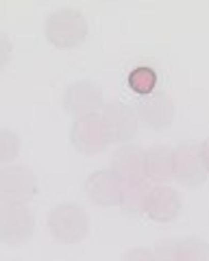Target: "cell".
Here are the masks:
<instances>
[{
    "label": "cell",
    "instance_id": "1",
    "mask_svg": "<svg viewBox=\"0 0 209 261\" xmlns=\"http://www.w3.org/2000/svg\"><path fill=\"white\" fill-rule=\"evenodd\" d=\"M44 29H46V39L55 48H61V50L81 46L87 39V33H90L85 15L76 9H70V7L53 11L46 18Z\"/></svg>",
    "mask_w": 209,
    "mask_h": 261
},
{
    "label": "cell",
    "instance_id": "2",
    "mask_svg": "<svg viewBox=\"0 0 209 261\" xmlns=\"http://www.w3.org/2000/svg\"><path fill=\"white\" fill-rule=\"evenodd\" d=\"M48 231L55 240L63 244H79L90 233V218L87 211L79 205L61 202L48 214Z\"/></svg>",
    "mask_w": 209,
    "mask_h": 261
},
{
    "label": "cell",
    "instance_id": "3",
    "mask_svg": "<svg viewBox=\"0 0 209 261\" xmlns=\"http://www.w3.org/2000/svg\"><path fill=\"white\" fill-rule=\"evenodd\" d=\"M37 194V176L27 166L0 168V205H27Z\"/></svg>",
    "mask_w": 209,
    "mask_h": 261
},
{
    "label": "cell",
    "instance_id": "4",
    "mask_svg": "<svg viewBox=\"0 0 209 261\" xmlns=\"http://www.w3.org/2000/svg\"><path fill=\"white\" fill-rule=\"evenodd\" d=\"M104 107V94L98 83L90 79L74 81L66 87L63 92V109H66L72 118H92L100 113Z\"/></svg>",
    "mask_w": 209,
    "mask_h": 261
},
{
    "label": "cell",
    "instance_id": "5",
    "mask_svg": "<svg viewBox=\"0 0 209 261\" xmlns=\"http://www.w3.org/2000/svg\"><path fill=\"white\" fill-rule=\"evenodd\" d=\"M35 233V218L27 205H0V242L22 246Z\"/></svg>",
    "mask_w": 209,
    "mask_h": 261
},
{
    "label": "cell",
    "instance_id": "6",
    "mask_svg": "<svg viewBox=\"0 0 209 261\" xmlns=\"http://www.w3.org/2000/svg\"><path fill=\"white\" fill-rule=\"evenodd\" d=\"M181 207H183L181 194L176 192L174 187L155 185L146 192V196H144L142 214L146 218H150L152 222L168 224V222H174V220L179 218Z\"/></svg>",
    "mask_w": 209,
    "mask_h": 261
},
{
    "label": "cell",
    "instance_id": "7",
    "mask_svg": "<svg viewBox=\"0 0 209 261\" xmlns=\"http://www.w3.org/2000/svg\"><path fill=\"white\" fill-rule=\"evenodd\" d=\"M100 120H102L109 144H124L128 140H133L135 133H138V124H140L138 116H135V109L124 102L104 105L100 111Z\"/></svg>",
    "mask_w": 209,
    "mask_h": 261
},
{
    "label": "cell",
    "instance_id": "8",
    "mask_svg": "<svg viewBox=\"0 0 209 261\" xmlns=\"http://www.w3.org/2000/svg\"><path fill=\"white\" fill-rule=\"evenodd\" d=\"M85 192L87 198L98 207H122L126 185L111 170H96L87 176Z\"/></svg>",
    "mask_w": 209,
    "mask_h": 261
},
{
    "label": "cell",
    "instance_id": "9",
    "mask_svg": "<svg viewBox=\"0 0 209 261\" xmlns=\"http://www.w3.org/2000/svg\"><path fill=\"white\" fill-rule=\"evenodd\" d=\"M207 168L200 157V148L194 142H183L174 148V181L183 187H200L207 181Z\"/></svg>",
    "mask_w": 209,
    "mask_h": 261
},
{
    "label": "cell",
    "instance_id": "10",
    "mask_svg": "<svg viewBox=\"0 0 209 261\" xmlns=\"http://www.w3.org/2000/svg\"><path fill=\"white\" fill-rule=\"evenodd\" d=\"M135 116L152 130H164L174 122L176 107L174 100L166 92H152L150 96L138 98Z\"/></svg>",
    "mask_w": 209,
    "mask_h": 261
},
{
    "label": "cell",
    "instance_id": "11",
    "mask_svg": "<svg viewBox=\"0 0 209 261\" xmlns=\"http://www.w3.org/2000/svg\"><path fill=\"white\" fill-rule=\"evenodd\" d=\"M111 172L122 178L126 187L148 185L146 181V157L140 146H122L111 157Z\"/></svg>",
    "mask_w": 209,
    "mask_h": 261
},
{
    "label": "cell",
    "instance_id": "12",
    "mask_svg": "<svg viewBox=\"0 0 209 261\" xmlns=\"http://www.w3.org/2000/svg\"><path fill=\"white\" fill-rule=\"evenodd\" d=\"M70 142L79 152H83V154L102 152L104 146L109 144V140H107V133H104L100 116L74 120V124H72V128H70Z\"/></svg>",
    "mask_w": 209,
    "mask_h": 261
},
{
    "label": "cell",
    "instance_id": "13",
    "mask_svg": "<svg viewBox=\"0 0 209 261\" xmlns=\"http://www.w3.org/2000/svg\"><path fill=\"white\" fill-rule=\"evenodd\" d=\"M146 157V181L164 185L170 183L174 178V150L168 146H150L148 150H144Z\"/></svg>",
    "mask_w": 209,
    "mask_h": 261
},
{
    "label": "cell",
    "instance_id": "14",
    "mask_svg": "<svg viewBox=\"0 0 209 261\" xmlns=\"http://www.w3.org/2000/svg\"><path fill=\"white\" fill-rule=\"evenodd\" d=\"M157 72L150 68V65H140V68H133L126 76V83L131 87L133 94H138L140 98L150 96L157 89Z\"/></svg>",
    "mask_w": 209,
    "mask_h": 261
},
{
    "label": "cell",
    "instance_id": "15",
    "mask_svg": "<svg viewBox=\"0 0 209 261\" xmlns=\"http://www.w3.org/2000/svg\"><path fill=\"white\" fill-rule=\"evenodd\" d=\"M179 261H209V242L200 238H183L176 242Z\"/></svg>",
    "mask_w": 209,
    "mask_h": 261
},
{
    "label": "cell",
    "instance_id": "16",
    "mask_svg": "<svg viewBox=\"0 0 209 261\" xmlns=\"http://www.w3.org/2000/svg\"><path fill=\"white\" fill-rule=\"evenodd\" d=\"M22 150V140L15 130L0 128V163H11Z\"/></svg>",
    "mask_w": 209,
    "mask_h": 261
},
{
    "label": "cell",
    "instance_id": "17",
    "mask_svg": "<svg viewBox=\"0 0 209 261\" xmlns=\"http://www.w3.org/2000/svg\"><path fill=\"white\" fill-rule=\"evenodd\" d=\"M152 259L155 261H179V248L174 240H162L152 248Z\"/></svg>",
    "mask_w": 209,
    "mask_h": 261
},
{
    "label": "cell",
    "instance_id": "18",
    "mask_svg": "<svg viewBox=\"0 0 209 261\" xmlns=\"http://www.w3.org/2000/svg\"><path fill=\"white\" fill-rule=\"evenodd\" d=\"M11 55H13V46H11V39L5 31H0V72H3L7 65L11 61Z\"/></svg>",
    "mask_w": 209,
    "mask_h": 261
},
{
    "label": "cell",
    "instance_id": "19",
    "mask_svg": "<svg viewBox=\"0 0 209 261\" xmlns=\"http://www.w3.org/2000/svg\"><path fill=\"white\" fill-rule=\"evenodd\" d=\"M122 261H155V259H152V250L150 248L140 246V248H131V250H128L126 255L122 257Z\"/></svg>",
    "mask_w": 209,
    "mask_h": 261
},
{
    "label": "cell",
    "instance_id": "20",
    "mask_svg": "<svg viewBox=\"0 0 209 261\" xmlns=\"http://www.w3.org/2000/svg\"><path fill=\"white\" fill-rule=\"evenodd\" d=\"M198 148H200V157H203V163H205V168L209 172V137L198 144Z\"/></svg>",
    "mask_w": 209,
    "mask_h": 261
}]
</instances>
